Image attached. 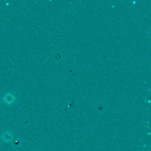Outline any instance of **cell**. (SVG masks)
Returning a JSON list of instances; mask_svg holds the SVG:
<instances>
[{"mask_svg":"<svg viewBox=\"0 0 151 151\" xmlns=\"http://www.w3.org/2000/svg\"><path fill=\"white\" fill-rule=\"evenodd\" d=\"M1 138L3 141L5 142H10L13 140V134L10 131H7L2 134Z\"/></svg>","mask_w":151,"mask_h":151,"instance_id":"cell-1","label":"cell"},{"mask_svg":"<svg viewBox=\"0 0 151 151\" xmlns=\"http://www.w3.org/2000/svg\"><path fill=\"white\" fill-rule=\"evenodd\" d=\"M3 100L7 104L11 105L14 102L15 97L13 94L8 93L4 95V96L3 97Z\"/></svg>","mask_w":151,"mask_h":151,"instance_id":"cell-2","label":"cell"}]
</instances>
